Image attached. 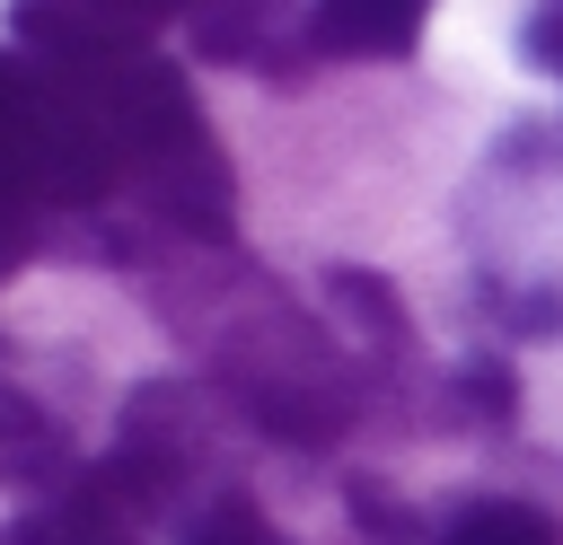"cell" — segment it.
I'll return each mask as SVG.
<instances>
[{"mask_svg": "<svg viewBox=\"0 0 563 545\" xmlns=\"http://www.w3.org/2000/svg\"><path fill=\"white\" fill-rule=\"evenodd\" d=\"M194 44L211 62L264 70V79H299V62L317 53L308 26H290V0H202L194 9Z\"/></svg>", "mask_w": 563, "mask_h": 545, "instance_id": "cell-1", "label": "cell"}, {"mask_svg": "<svg viewBox=\"0 0 563 545\" xmlns=\"http://www.w3.org/2000/svg\"><path fill=\"white\" fill-rule=\"evenodd\" d=\"M440 0H308L317 62H405Z\"/></svg>", "mask_w": 563, "mask_h": 545, "instance_id": "cell-2", "label": "cell"}, {"mask_svg": "<svg viewBox=\"0 0 563 545\" xmlns=\"http://www.w3.org/2000/svg\"><path fill=\"white\" fill-rule=\"evenodd\" d=\"M431 545H563V519H554V510H537V501L484 492V501H466Z\"/></svg>", "mask_w": 563, "mask_h": 545, "instance_id": "cell-3", "label": "cell"}, {"mask_svg": "<svg viewBox=\"0 0 563 545\" xmlns=\"http://www.w3.org/2000/svg\"><path fill=\"white\" fill-rule=\"evenodd\" d=\"M185 545H299V536H282L246 492H211V501L185 519Z\"/></svg>", "mask_w": 563, "mask_h": 545, "instance_id": "cell-4", "label": "cell"}, {"mask_svg": "<svg viewBox=\"0 0 563 545\" xmlns=\"http://www.w3.org/2000/svg\"><path fill=\"white\" fill-rule=\"evenodd\" d=\"M519 53H528L537 70H554V79H563V0H537V9H528V35H519Z\"/></svg>", "mask_w": 563, "mask_h": 545, "instance_id": "cell-5", "label": "cell"}]
</instances>
